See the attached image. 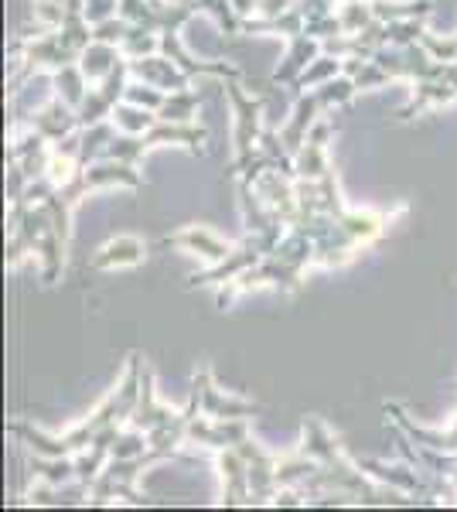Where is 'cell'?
Here are the masks:
<instances>
[{
    "label": "cell",
    "mask_w": 457,
    "mask_h": 512,
    "mask_svg": "<svg viewBox=\"0 0 457 512\" xmlns=\"http://www.w3.org/2000/svg\"><path fill=\"white\" fill-rule=\"evenodd\" d=\"M144 369H147L144 355L130 352L120 383H116L110 390V396H106V400L99 403V407L82 420L79 427H72L69 434L55 437V434L38 431V427H31V424H11L7 431L18 437V441L28 444L35 454H45V458H76V454L86 451L103 431L130 424V417H134V410H137V400H140V386H144Z\"/></svg>",
    "instance_id": "obj_1"
},
{
    "label": "cell",
    "mask_w": 457,
    "mask_h": 512,
    "mask_svg": "<svg viewBox=\"0 0 457 512\" xmlns=\"http://www.w3.org/2000/svg\"><path fill=\"white\" fill-rule=\"evenodd\" d=\"M226 82V96H229V106H232V147H236V158L226 168V178L236 175L239 164H246L249 158L256 154L260 147V137H263V99H253L243 93L239 82L243 79H222Z\"/></svg>",
    "instance_id": "obj_2"
},
{
    "label": "cell",
    "mask_w": 457,
    "mask_h": 512,
    "mask_svg": "<svg viewBox=\"0 0 457 512\" xmlns=\"http://www.w3.org/2000/svg\"><path fill=\"white\" fill-rule=\"evenodd\" d=\"M130 86V59H123L116 69L99 82L96 89H89L86 103L79 106V123L82 127H93V123H103L113 117V110L123 103V93Z\"/></svg>",
    "instance_id": "obj_3"
},
{
    "label": "cell",
    "mask_w": 457,
    "mask_h": 512,
    "mask_svg": "<svg viewBox=\"0 0 457 512\" xmlns=\"http://www.w3.org/2000/svg\"><path fill=\"white\" fill-rule=\"evenodd\" d=\"M236 451L243 454L246 465H249V495H253V506L270 502L273 492L280 489V485H277V468H280V458H284V454L263 451L260 444L253 441V434H249Z\"/></svg>",
    "instance_id": "obj_4"
},
{
    "label": "cell",
    "mask_w": 457,
    "mask_h": 512,
    "mask_svg": "<svg viewBox=\"0 0 457 512\" xmlns=\"http://www.w3.org/2000/svg\"><path fill=\"white\" fill-rule=\"evenodd\" d=\"M263 256H267V250L260 246V239L256 236H249L239 246H232V253L226 256L222 263H212L209 270H202V274H191L188 277V287L195 291V287H209V284H226V280L232 277H239L243 270H249L253 263H260Z\"/></svg>",
    "instance_id": "obj_5"
},
{
    "label": "cell",
    "mask_w": 457,
    "mask_h": 512,
    "mask_svg": "<svg viewBox=\"0 0 457 512\" xmlns=\"http://www.w3.org/2000/svg\"><path fill=\"white\" fill-rule=\"evenodd\" d=\"M256 192H260L263 205L277 216L280 222L294 226L297 216H301V198H297V178L284 175V171H263L260 178L253 181Z\"/></svg>",
    "instance_id": "obj_6"
},
{
    "label": "cell",
    "mask_w": 457,
    "mask_h": 512,
    "mask_svg": "<svg viewBox=\"0 0 457 512\" xmlns=\"http://www.w3.org/2000/svg\"><path fill=\"white\" fill-rule=\"evenodd\" d=\"M191 386H198V393H202V414L205 417L232 420V417L260 414V407H256L253 400H239V396H226V393H222L219 386H215V379H212V366H198L195 379H191Z\"/></svg>",
    "instance_id": "obj_7"
},
{
    "label": "cell",
    "mask_w": 457,
    "mask_h": 512,
    "mask_svg": "<svg viewBox=\"0 0 457 512\" xmlns=\"http://www.w3.org/2000/svg\"><path fill=\"white\" fill-rule=\"evenodd\" d=\"M249 437L246 417H232V420H219V417H195L188 424V441L202 444V448L222 451V448H239Z\"/></svg>",
    "instance_id": "obj_8"
},
{
    "label": "cell",
    "mask_w": 457,
    "mask_h": 512,
    "mask_svg": "<svg viewBox=\"0 0 457 512\" xmlns=\"http://www.w3.org/2000/svg\"><path fill=\"white\" fill-rule=\"evenodd\" d=\"M324 113V103L318 96V89H304V93L294 96V110H290V120L280 127V137H284L290 158H297V151L307 144V134H311V127L321 120Z\"/></svg>",
    "instance_id": "obj_9"
},
{
    "label": "cell",
    "mask_w": 457,
    "mask_h": 512,
    "mask_svg": "<svg viewBox=\"0 0 457 512\" xmlns=\"http://www.w3.org/2000/svg\"><path fill=\"white\" fill-rule=\"evenodd\" d=\"M297 198H301V212H321V216H342L348 205L342 202V188H338L335 168L324 178H297Z\"/></svg>",
    "instance_id": "obj_10"
},
{
    "label": "cell",
    "mask_w": 457,
    "mask_h": 512,
    "mask_svg": "<svg viewBox=\"0 0 457 512\" xmlns=\"http://www.w3.org/2000/svg\"><path fill=\"white\" fill-rule=\"evenodd\" d=\"M222 478V506H253V495H249V465L236 448H222L215 458Z\"/></svg>",
    "instance_id": "obj_11"
},
{
    "label": "cell",
    "mask_w": 457,
    "mask_h": 512,
    "mask_svg": "<svg viewBox=\"0 0 457 512\" xmlns=\"http://www.w3.org/2000/svg\"><path fill=\"white\" fill-rule=\"evenodd\" d=\"M161 246H178V250H188V253L202 256L209 267H212V263H222L232 253L229 239H222L209 226H188V229H181V233H171V236L161 239Z\"/></svg>",
    "instance_id": "obj_12"
},
{
    "label": "cell",
    "mask_w": 457,
    "mask_h": 512,
    "mask_svg": "<svg viewBox=\"0 0 457 512\" xmlns=\"http://www.w3.org/2000/svg\"><path fill=\"white\" fill-rule=\"evenodd\" d=\"M130 76L140 82H151V86L164 89V93H178V89L191 86V76L185 69H178L168 55H144V59H130Z\"/></svg>",
    "instance_id": "obj_13"
},
{
    "label": "cell",
    "mask_w": 457,
    "mask_h": 512,
    "mask_svg": "<svg viewBox=\"0 0 457 512\" xmlns=\"http://www.w3.org/2000/svg\"><path fill=\"white\" fill-rule=\"evenodd\" d=\"M24 123H28V127H35L38 134L45 137V140H52V144H55V140H65L69 134H76V130H82L79 113L72 110L65 99H58V96L48 99V103L41 106V110L31 113V117L24 120Z\"/></svg>",
    "instance_id": "obj_14"
},
{
    "label": "cell",
    "mask_w": 457,
    "mask_h": 512,
    "mask_svg": "<svg viewBox=\"0 0 457 512\" xmlns=\"http://www.w3.org/2000/svg\"><path fill=\"white\" fill-rule=\"evenodd\" d=\"M178 417H181V410H174V407H168V403L157 400L154 373L151 369H144V386H140V400H137L134 417H130V427L151 434V431H157V427L171 424V420H178Z\"/></svg>",
    "instance_id": "obj_15"
},
{
    "label": "cell",
    "mask_w": 457,
    "mask_h": 512,
    "mask_svg": "<svg viewBox=\"0 0 457 512\" xmlns=\"http://www.w3.org/2000/svg\"><path fill=\"white\" fill-rule=\"evenodd\" d=\"M321 52H324V41H318V38H311V35L290 38L284 62L277 65V72L270 76V82H273V86H294L297 76H301V72H304L314 59H318Z\"/></svg>",
    "instance_id": "obj_16"
},
{
    "label": "cell",
    "mask_w": 457,
    "mask_h": 512,
    "mask_svg": "<svg viewBox=\"0 0 457 512\" xmlns=\"http://www.w3.org/2000/svg\"><path fill=\"white\" fill-rule=\"evenodd\" d=\"M147 260V246L137 236H116L110 243H103L96 256L89 260L93 270H120V267H140Z\"/></svg>",
    "instance_id": "obj_17"
},
{
    "label": "cell",
    "mask_w": 457,
    "mask_h": 512,
    "mask_svg": "<svg viewBox=\"0 0 457 512\" xmlns=\"http://www.w3.org/2000/svg\"><path fill=\"white\" fill-rule=\"evenodd\" d=\"M82 175H86V185L93 188H110V185H123V188H140L144 181H140V171L137 164H127V161H116V158H103L96 164H89V168H82Z\"/></svg>",
    "instance_id": "obj_18"
},
{
    "label": "cell",
    "mask_w": 457,
    "mask_h": 512,
    "mask_svg": "<svg viewBox=\"0 0 457 512\" xmlns=\"http://www.w3.org/2000/svg\"><path fill=\"white\" fill-rule=\"evenodd\" d=\"M457 93H454V86L447 82L444 76H437V79H420L417 82V93H413L410 103L400 110V120L403 123H410V120H417L423 110H430V106H447V103H454Z\"/></svg>",
    "instance_id": "obj_19"
},
{
    "label": "cell",
    "mask_w": 457,
    "mask_h": 512,
    "mask_svg": "<svg viewBox=\"0 0 457 512\" xmlns=\"http://www.w3.org/2000/svg\"><path fill=\"white\" fill-rule=\"evenodd\" d=\"M338 222H342V226L355 239H359L362 246H369V243H376V239L389 229V222H393V212H382V209H345L342 216H338Z\"/></svg>",
    "instance_id": "obj_20"
},
{
    "label": "cell",
    "mask_w": 457,
    "mask_h": 512,
    "mask_svg": "<svg viewBox=\"0 0 457 512\" xmlns=\"http://www.w3.org/2000/svg\"><path fill=\"white\" fill-rule=\"evenodd\" d=\"M123 59H127V55H123L120 45H110V41H96L93 38L86 48H82L79 65H82V72H86L89 82H103Z\"/></svg>",
    "instance_id": "obj_21"
},
{
    "label": "cell",
    "mask_w": 457,
    "mask_h": 512,
    "mask_svg": "<svg viewBox=\"0 0 457 512\" xmlns=\"http://www.w3.org/2000/svg\"><path fill=\"white\" fill-rule=\"evenodd\" d=\"M52 86H55V96L65 99V103L79 113V106L86 103L89 86H93V82L86 79V72H82L79 62H69V65H62V69L52 72Z\"/></svg>",
    "instance_id": "obj_22"
},
{
    "label": "cell",
    "mask_w": 457,
    "mask_h": 512,
    "mask_svg": "<svg viewBox=\"0 0 457 512\" xmlns=\"http://www.w3.org/2000/svg\"><path fill=\"white\" fill-rule=\"evenodd\" d=\"M65 239L55 233V229H48L45 236H41V243H38V263H41V280H45L48 287L58 284V277H62V270H65Z\"/></svg>",
    "instance_id": "obj_23"
},
{
    "label": "cell",
    "mask_w": 457,
    "mask_h": 512,
    "mask_svg": "<svg viewBox=\"0 0 457 512\" xmlns=\"http://www.w3.org/2000/svg\"><path fill=\"white\" fill-rule=\"evenodd\" d=\"M120 134L113 120H103V123H93V127H82V147H79V164L89 168L96 164L99 158H106V147L113 144V137Z\"/></svg>",
    "instance_id": "obj_24"
},
{
    "label": "cell",
    "mask_w": 457,
    "mask_h": 512,
    "mask_svg": "<svg viewBox=\"0 0 457 512\" xmlns=\"http://www.w3.org/2000/svg\"><path fill=\"white\" fill-rule=\"evenodd\" d=\"M342 72L355 79L359 93H372V89H382V86H389V82H393V76H389V72L382 69L376 59H362V55H352V59H345Z\"/></svg>",
    "instance_id": "obj_25"
},
{
    "label": "cell",
    "mask_w": 457,
    "mask_h": 512,
    "mask_svg": "<svg viewBox=\"0 0 457 512\" xmlns=\"http://www.w3.org/2000/svg\"><path fill=\"white\" fill-rule=\"evenodd\" d=\"M342 65H345V59H338V55H331V52H321L318 59H314L307 69L297 76V82L290 89H294V96L297 93H304V89H318V86H324L328 79H335V76H342Z\"/></svg>",
    "instance_id": "obj_26"
},
{
    "label": "cell",
    "mask_w": 457,
    "mask_h": 512,
    "mask_svg": "<svg viewBox=\"0 0 457 512\" xmlns=\"http://www.w3.org/2000/svg\"><path fill=\"white\" fill-rule=\"evenodd\" d=\"M198 106H202V93L198 89H178V93L164 96V106L157 110V117L168 123H191L198 117Z\"/></svg>",
    "instance_id": "obj_27"
},
{
    "label": "cell",
    "mask_w": 457,
    "mask_h": 512,
    "mask_svg": "<svg viewBox=\"0 0 457 512\" xmlns=\"http://www.w3.org/2000/svg\"><path fill=\"white\" fill-rule=\"evenodd\" d=\"M294 168H297V178H324L335 164L328 158V144H321V140H311L307 137V144L297 151L294 158Z\"/></svg>",
    "instance_id": "obj_28"
},
{
    "label": "cell",
    "mask_w": 457,
    "mask_h": 512,
    "mask_svg": "<svg viewBox=\"0 0 457 512\" xmlns=\"http://www.w3.org/2000/svg\"><path fill=\"white\" fill-rule=\"evenodd\" d=\"M372 11L379 21H403V18H430L434 0H372Z\"/></svg>",
    "instance_id": "obj_29"
},
{
    "label": "cell",
    "mask_w": 457,
    "mask_h": 512,
    "mask_svg": "<svg viewBox=\"0 0 457 512\" xmlns=\"http://www.w3.org/2000/svg\"><path fill=\"white\" fill-rule=\"evenodd\" d=\"M110 120L116 123V130H120V134H144V130H151L161 117H157L154 110H144V106L127 103V99H123V103L113 110Z\"/></svg>",
    "instance_id": "obj_30"
},
{
    "label": "cell",
    "mask_w": 457,
    "mask_h": 512,
    "mask_svg": "<svg viewBox=\"0 0 457 512\" xmlns=\"http://www.w3.org/2000/svg\"><path fill=\"white\" fill-rule=\"evenodd\" d=\"M31 472H35V478H41V482L62 489L65 482H76V458H45V454H35Z\"/></svg>",
    "instance_id": "obj_31"
},
{
    "label": "cell",
    "mask_w": 457,
    "mask_h": 512,
    "mask_svg": "<svg viewBox=\"0 0 457 512\" xmlns=\"http://www.w3.org/2000/svg\"><path fill=\"white\" fill-rule=\"evenodd\" d=\"M338 21H342L345 35H359L362 28H369L376 21V11H372V0H338Z\"/></svg>",
    "instance_id": "obj_32"
},
{
    "label": "cell",
    "mask_w": 457,
    "mask_h": 512,
    "mask_svg": "<svg viewBox=\"0 0 457 512\" xmlns=\"http://www.w3.org/2000/svg\"><path fill=\"white\" fill-rule=\"evenodd\" d=\"M123 55L127 59H144V55H157L161 52V35L157 31H147L144 24H130L127 38L120 41Z\"/></svg>",
    "instance_id": "obj_33"
},
{
    "label": "cell",
    "mask_w": 457,
    "mask_h": 512,
    "mask_svg": "<svg viewBox=\"0 0 457 512\" xmlns=\"http://www.w3.org/2000/svg\"><path fill=\"white\" fill-rule=\"evenodd\" d=\"M198 11L209 14V18L219 24L226 35H243V18L236 14L232 0H198Z\"/></svg>",
    "instance_id": "obj_34"
},
{
    "label": "cell",
    "mask_w": 457,
    "mask_h": 512,
    "mask_svg": "<svg viewBox=\"0 0 457 512\" xmlns=\"http://www.w3.org/2000/svg\"><path fill=\"white\" fill-rule=\"evenodd\" d=\"M318 96H321V103H324V110H331V106H345V103H352L355 96H359V86H355V79L352 76H335V79H328L324 86H318Z\"/></svg>",
    "instance_id": "obj_35"
},
{
    "label": "cell",
    "mask_w": 457,
    "mask_h": 512,
    "mask_svg": "<svg viewBox=\"0 0 457 512\" xmlns=\"http://www.w3.org/2000/svg\"><path fill=\"white\" fill-rule=\"evenodd\" d=\"M427 31V18H403V21H386V45H417Z\"/></svg>",
    "instance_id": "obj_36"
},
{
    "label": "cell",
    "mask_w": 457,
    "mask_h": 512,
    "mask_svg": "<svg viewBox=\"0 0 457 512\" xmlns=\"http://www.w3.org/2000/svg\"><path fill=\"white\" fill-rule=\"evenodd\" d=\"M164 89H157V86H151V82H140V79H134L130 76V86H127V93H123V99L127 103H137V106H144V110H161L164 106Z\"/></svg>",
    "instance_id": "obj_37"
},
{
    "label": "cell",
    "mask_w": 457,
    "mask_h": 512,
    "mask_svg": "<svg viewBox=\"0 0 457 512\" xmlns=\"http://www.w3.org/2000/svg\"><path fill=\"white\" fill-rule=\"evenodd\" d=\"M420 45L427 48V52L434 55L437 62H457V35H451V38H437V35H430V31H423Z\"/></svg>",
    "instance_id": "obj_38"
},
{
    "label": "cell",
    "mask_w": 457,
    "mask_h": 512,
    "mask_svg": "<svg viewBox=\"0 0 457 512\" xmlns=\"http://www.w3.org/2000/svg\"><path fill=\"white\" fill-rule=\"evenodd\" d=\"M127 31H130V21L123 18V14H116V18L103 21V24H96V28H93V38H96V41H110V45H120V41L127 38Z\"/></svg>",
    "instance_id": "obj_39"
},
{
    "label": "cell",
    "mask_w": 457,
    "mask_h": 512,
    "mask_svg": "<svg viewBox=\"0 0 457 512\" xmlns=\"http://www.w3.org/2000/svg\"><path fill=\"white\" fill-rule=\"evenodd\" d=\"M304 35L318 38V41H328L335 35H345L342 31V21H338V14H328V18H318V21H307L304 24Z\"/></svg>",
    "instance_id": "obj_40"
},
{
    "label": "cell",
    "mask_w": 457,
    "mask_h": 512,
    "mask_svg": "<svg viewBox=\"0 0 457 512\" xmlns=\"http://www.w3.org/2000/svg\"><path fill=\"white\" fill-rule=\"evenodd\" d=\"M116 14H120V0H86V18L93 21V28L116 18Z\"/></svg>",
    "instance_id": "obj_41"
},
{
    "label": "cell",
    "mask_w": 457,
    "mask_h": 512,
    "mask_svg": "<svg viewBox=\"0 0 457 512\" xmlns=\"http://www.w3.org/2000/svg\"><path fill=\"white\" fill-rule=\"evenodd\" d=\"M297 7H301L304 24H307V21H318V18H328V14H335L338 11V0H297Z\"/></svg>",
    "instance_id": "obj_42"
},
{
    "label": "cell",
    "mask_w": 457,
    "mask_h": 512,
    "mask_svg": "<svg viewBox=\"0 0 457 512\" xmlns=\"http://www.w3.org/2000/svg\"><path fill=\"white\" fill-rule=\"evenodd\" d=\"M297 0H260V7H256V14L260 18H280L284 11H290Z\"/></svg>",
    "instance_id": "obj_43"
},
{
    "label": "cell",
    "mask_w": 457,
    "mask_h": 512,
    "mask_svg": "<svg viewBox=\"0 0 457 512\" xmlns=\"http://www.w3.org/2000/svg\"><path fill=\"white\" fill-rule=\"evenodd\" d=\"M232 7H236L239 18H249V14H256V7H260V0H232Z\"/></svg>",
    "instance_id": "obj_44"
}]
</instances>
